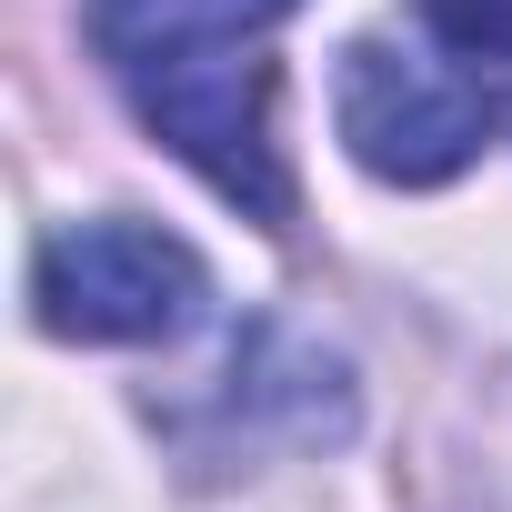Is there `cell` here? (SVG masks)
Instances as JSON below:
<instances>
[{
  "label": "cell",
  "instance_id": "2",
  "mask_svg": "<svg viewBox=\"0 0 512 512\" xmlns=\"http://www.w3.org/2000/svg\"><path fill=\"white\" fill-rule=\"evenodd\" d=\"M31 302L61 342H171L201 312V251L151 221H61L31 262Z\"/></svg>",
  "mask_w": 512,
  "mask_h": 512
},
{
  "label": "cell",
  "instance_id": "3",
  "mask_svg": "<svg viewBox=\"0 0 512 512\" xmlns=\"http://www.w3.org/2000/svg\"><path fill=\"white\" fill-rule=\"evenodd\" d=\"M332 111H342V141L362 171L402 181V191H432L452 181L482 131H492V91L432 51H392V41H352L342 51V81H332Z\"/></svg>",
  "mask_w": 512,
  "mask_h": 512
},
{
  "label": "cell",
  "instance_id": "1",
  "mask_svg": "<svg viewBox=\"0 0 512 512\" xmlns=\"http://www.w3.org/2000/svg\"><path fill=\"white\" fill-rule=\"evenodd\" d=\"M292 11L302 0H91V51L131 91L141 131L251 221L292 211L272 141V31Z\"/></svg>",
  "mask_w": 512,
  "mask_h": 512
},
{
  "label": "cell",
  "instance_id": "4",
  "mask_svg": "<svg viewBox=\"0 0 512 512\" xmlns=\"http://www.w3.org/2000/svg\"><path fill=\"white\" fill-rule=\"evenodd\" d=\"M422 21L462 61H512V0H422Z\"/></svg>",
  "mask_w": 512,
  "mask_h": 512
}]
</instances>
